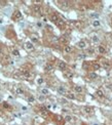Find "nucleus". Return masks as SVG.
<instances>
[{
	"mask_svg": "<svg viewBox=\"0 0 112 125\" xmlns=\"http://www.w3.org/2000/svg\"><path fill=\"white\" fill-rule=\"evenodd\" d=\"M38 110H39V112H40V114L42 117H44V118H47L48 115H49V112H48V110L46 109L45 107H43V106H40L39 108H38Z\"/></svg>",
	"mask_w": 112,
	"mask_h": 125,
	"instance_id": "nucleus-1",
	"label": "nucleus"
},
{
	"mask_svg": "<svg viewBox=\"0 0 112 125\" xmlns=\"http://www.w3.org/2000/svg\"><path fill=\"white\" fill-rule=\"evenodd\" d=\"M21 18H22V12L20 10H15L13 13V16H11V20L13 21H19Z\"/></svg>",
	"mask_w": 112,
	"mask_h": 125,
	"instance_id": "nucleus-2",
	"label": "nucleus"
},
{
	"mask_svg": "<svg viewBox=\"0 0 112 125\" xmlns=\"http://www.w3.org/2000/svg\"><path fill=\"white\" fill-rule=\"evenodd\" d=\"M82 111H83L84 114L91 115V114H92V113H94L95 109L92 108V107H83V108H82Z\"/></svg>",
	"mask_w": 112,
	"mask_h": 125,
	"instance_id": "nucleus-3",
	"label": "nucleus"
},
{
	"mask_svg": "<svg viewBox=\"0 0 112 125\" xmlns=\"http://www.w3.org/2000/svg\"><path fill=\"white\" fill-rule=\"evenodd\" d=\"M25 48L27 49V50H29V51H33L34 50V44L32 42H30V41H27V42L25 43Z\"/></svg>",
	"mask_w": 112,
	"mask_h": 125,
	"instance_id": "nucleus-4",
	"label": "nucleus"
},
{
	"mask_svg": "<svg viewBox=\"0 0 112 125\" xmlns=\"http://www.w3.org/2000/svg\"><path fill=\"white\" fill-rule=\"evenodd\" d=\"M77 47L80 48V49H86L87 47V43L84 40H81V41H79V42L77 43Z\"/></svg>",
	"mask_w": 112,
	"mask_h": 125,
	"instance_id": "nucleus-5",
	"label": "nucleus"
},
{
	"mask_svg": "<svg viewBox=\"0 0 112 125\" xmlns=\"http://www.w3.org/2000/svg\"><path fill=\"white\" fill-rule=\"evenodd\" d=\"M58 68H59V70H61V71H65L67 69V64L65 62H63V60H61V62H59Z\"/></svg>",
	"mask_w": 112,
	"mask_h": 125,
	"instance_id": "nucleus-6",
	"label": "nucleus"
},
{
	"mask_svg": "<svg viewBox=\"0 0 112 125\" xmlns=\"http://www.w3.org/2000/svg\"><path fill=\"white\" fill-rule=\"evenodd\" d=\"M44 70H45V72H52L53 70V65L51 63H47L44 66Z\"/></svg>",
	"mask_w": 112,
	"mask_h": 125,
	"instance_id": "nucleus-7",
	"label": "nucleus"
},
{
	"mask_svg": "<svg viewBox=\"0 0 112 125\" xmlns=\"http://www.w3.org/2000/svg\"><path fill=\"white\" fill-rule=\"evenodd\" d=\"M60 6L62 7L63 9H67L69 6H70V4H69V2L68 1H60Z\"/></svg>",
	"mask_w": 112,
	"mask_h": 125,
	"instance_id": "nucleus-8",
	"label": "nucleus"
},
{
	"mask_svg": "<svg viewBox=\"0 0 112 125\" xmlns=\"http://www.w3.org/2000/svg\"><path fill=\"white\" fill-rule=\"evenodd\" d=\"M59 20H60V18H59V16H58L57 13H53L52 16H51V21L53 23H57Z\"/></svg>",
	"mask_w": 112,
	"mask_h": 125,
	"instance_id": "nucleus-9",
	"label": "nucleus"
},
{
	"mask_svg": "<svg viewBox=\"0 0 112 125\" xmlns=\"http://www.w3.org/2000/svg\"><path fill=\"white\" fill-rule=\"evenodd\" d=\"M102 66L104 68H106V69H109L110 68V63L108 60H102Z\"/></svg>",
	"mask_w": 112,
	"mask_h": 125,
	"instance_id": "nucleus-10",
	"label": "nucleus"
},
{
	"mask_svg": "<svg viewBox=\"0 0 112 125\" xmlns=\"http://www.w3.org/2000/svg\"><path fill=\"white\" fill-rule=\"evenodd\" d=\"M58 92H59L60 94H63V95H65V93L67 92L66 88H65L64 86H59V88H58Z\"/></svg>",
	"mask_w": 112,
	"mask_h": 125,
	"instance_id": "nucleus-11",
	"label": "nucleus"
},
{
	"mask_svg": "<svg viewBox=\"0 0 112 125\" xmlns=\"http://www.w3.org/2000/svg\"><path fill=\"white\" fill-rule=\"evenodd\" d=\"M15 93L18 94V95H23V94H25V90L22 88V87H18L17 89H15Z\"/></svg>",
	"mask_w": 112,
	"mask_h": 125,
	"instance_id": "nucleus-12",
	"label": "nucleus"
},
{
	"mask_svg": "<svg viewBox=\"0 0 112 125\" xmlns=\"http://www.w3.org/2000/svg\"><path fill=\"white\" fill-rule=\"evenodd\" d=\"M74 91L77 92V93H81L83 91V88L82 86H79V85H75L74 86Z\"/></svg>",
	"mask_w": 112,
	"mask_h": 125,
	"instance_id": "nucleus-13",
	"label": "nucleus"
},
{
	"mask_svg": "<svg viewBox=\"0 0 112 125\" xmlns=\"http://www.w3.org/2000/svg\"><path fill=\"white\" fill-rule=\"evenodd\" d=\"M65 96H66L67 98H69V100H75L76 98V96L72 92H66L65 93Z\"/></svg>",
	"mask_w": 112,
	"mask_h": 125,
	"instance_id": "nucleus-14",
	"label": "nucleus"
},
{
	"mask_svg": "<svg viewBox=\"0 0 112 125\" xmlns=\"http://www.w3.org/2000/svg\"><path fill=\"white\" fill-rule=\"evenodd\" d=\"M56 25H57L59 28H64V27H65V22H64L63 20H61V18H60V20L56 23Z\"/></svg>",
	"mask_w": 112,
	"mask_h": 125,
	"instance_id": "nucleus-15",
	"label": "nucleus"
},
{
	"mask_svg": "<svg viewBox=\"0 0 112 125\" xmlns=\"http://www.w3.org/2000/svg\"><path fill=\"white\" fill-rule=\"evenodd\" d=\"M71 51H72V47L70 46V45H65L64 46V52L65 54H70Z\"/></svg>",
	"mask_w": 112,
	"mask_h": 125,
	"instance_id": "nucleus-16",
	"label": "nucleus"
},
{
	"mask_svg": "<svg viewBox=\"0 0 112 125\" xmlns=\"http://www.w3.org/2000/svg\"><path fill=\"white\" fill-rule=\"evenodd\" d=\"M98 50H99V54H105V52H106V48L104 47L103 45H99V48H98Z\"/></svg>",
	"mask_w": 112,
	"mask_h": 125,
	"instance_id": "nucleus-17",
	"label": "nucleus"
},
{
	"mask_svg": "<svg viewBox=\"0 0 112 125\" xmlns=\"http://www.w3.org/2000/svg\"><path fill=\"white\" fill-rule=\"evenodd\" d=\"M96 95H97L98 97H100V98H103L104 97V92L102 91V90H97V91H96Z\"/></svg>",
	"mask_w": 112,
	"mask_h": 125,
	"instance_id": "nucleus-18",
	"label": "nucleus"
},
{
	"mask_svg": "<svg viewBox=\"0 0 112 125\" xmlns=\"http://www.w3.org/2000/svg\"><path fill=\"white\" fill-rule=\"evenodd\" d=\"M33 10H34V12H40L41 9H40V6L39 4H35L33 6Z\"/></svg>",
	"mask_w": 112,
	"mask_h": 125,
	"instance_id": "nucleus-19",
	"label": "nucleus"
},
{
	"mask_svg": "<svg viewBox=\"0 0 112 125\" xmlns=\"http://www.w3.org/2000/svg\"><path fill=\"white\" fill-rule=\"evenodd\" d=\"M73 75H74L73 74V72H66V73L64 74V76L66 78H68V79H71L73 77Z\"/></svg>",
	"mask_w": 112,
	"mask_h": 125,
	"instance_id": "nucleus-20",
	"label": "nucleus"
},
{
	"mask_svg": "<svg viewBox=\"0 0 112 125\" xmlns=\"http://www.w3.org/2000/svg\"><path fill=\"white\" fill-rule=\"evenodd\" d=\"M11 54H13V55H14V56H19L20 55V51H19L18 49L13 48V49H11Z\"/></svg>",
	"mask_w": 112,
	"mask_h": 125,
	"instance_id": "nucleus-21",
	"label": "nucleus"
},
{
	"mask_svg": "<svg viewBox=\"0 0 112 125\" xmlns=\"http://www.w3.org/2000/svg\"><path fill=\"white\" fill-rule=\"evenodd\" d=\"M88 78H90V79H96V78H97V74H96L95 72L90 73V74H88Z\"/></svg>",
	"mask_w": 112,
	"mask_h": 125,
	"instance_id": "nucleus-22",
	"label": "nucleus"
},
{
	"mask_svg": "<svg viewBox=\"0 0 112 125\" xmlns=\"http://www.w3.org/2000/svg\"><path fill=\"white\" fill-rule=\"evenodd\" d=\"M41 93H42V95H47V94H49V90L46 88H43V89H41Z\"/></svg>",
	"mask_w": 112,
	"mask_h": 125,
	"instance_id": "nucleus-23",
	"label": "nucleus"
},
{
	"mask_svg": "<svg viewBox=\"0 0 112 125\" xmlns=\"http://www.w3.org/2000/svg\"><path fill=\"white\" fill-rule=\"evenodd\" d=\"M28 101H29V103H31V104L35 103V97H34L33 95H30V96L28 97Z\"/></svg>",
	"mask_w": 112,
	"mask_h": 125,
	"instance_id": "nucleus-24",
	"label": "nucleus"
},
{
	"mask_svg": "<svg viewBox=\"0 0 112 125\" xmlns=\"http://www.w3.org/2000/svg\"><path fill=\"white\" fill-rule=\"evenodd\" d=\"M92 42H95V43L99 42V38H98V36H97V35L92 36Z\"/></svg>",
	"mask_w": 112,
	"mask_h": 125,
	"instance_id": "nucleus-25",
	"label": "nucleus"
},
{
	"mask_svg": "<svg viewBox=\"0 0 112 125\" xmlns=\"http://www.w3.org/2000/svg\"><path fill=\"white\" fill-rule=\"evenodd\" d=\"M92 67H94L95 70H100V68H101V65H100V64H98V63H95Z\"/></svg>",
	"mask_w": 112,
	"mask_h": 125,
	"instance_id": "nucleus-26",
	"label": "nucleus"
},
{
	"mask_svg": "<svg viewBox=\"0 0 112 125\" xmlns=\"http://www.w3.org/2000/svg\"><path fill=\"white\" fill-rule=\"evenodd\" d=\"M64 120L67 121V122H71V121H72V117H71L70 115H67V116L64 118Z\"/></svg>",
	"mask_w": 112,
	"mask_h": 125,
	"instance_id": "nucleus-27",
	"label": "nucleus"
},
{
	"mask_svg": "<svg viewBox=\"0 0 112 125\" xmlns=\"http://www.w3.org/2000/svg\"><path fill=\"white\" fill-rule=\"evenodd\" d=\"M92 26H94V27H99V26H100V22L98 20H95L94 22H92Z\"/></svg>",
	"mask_w": 112,
	"mask_h": 125,
	"instance_id": "nucleus-28",
	"label": "nucleus"
},
{
	"mask_svg": "<svg viewBox=\"0 0 112 125\" xmlns=\"http://www.w3.org/2000/svg\"><path fill=\"white\" fill-rule=\"evenodd\" d=\"M31 40H32L33 42H37V41H38V37L36 35H32V36H31Z\"/></svg>",
	"mask_w": 112,
	"mask_h": 125,
	"instance_id": "nucleus-29",
	"label": "nucleus"
},
{
	"mask_svg": "<svg viewBox=\"0 0 112 125\" xmlns=\"http://www.w3.org/2000/svg\"><path fill=\"white\" fill-rule=\"evenodd\" d=\"M2 106H3V107H4L5 109H10V106L7 104V103H5V101H4V103H2Z\"/></svg>",
	"mask_w": 112,
	"mask_h": 125,
	"instance_id": "nucleus-30",
	"label": "nucleus"
},
{
	"mask_svg": "<svg viewBox=\"0 0 112 125\" xmlns=\"http://www.w3.org/2000/svg\"><path fill=\"white\" fill-rule=\"evenodd\" d=\"M43 79H42V78H39V79H38V80H37V82H38V84H42V83H43Z\"/></svg>",
	"mask_w": 112,
	"mask_h": 125,
	"instance_id": "nucleus-31",
	"label": "nucleus"
},
{
	"mask_svg": "<svg viewBox=\"0 0 112 125\" xmlns=\"http://www.w3.org/2000/svg\"><path fill=\"white\" fill-rule=\"evenodd\" d=\"M44 100H45V97H44V95H42V94H41V95L39 96V101H43Z\"/></svg>",
	"mask_w": 112,
	"mask_h": 125,
	"instance_id": "nucleus-32",
	"label": "nucleus"
},
{
	"mask_svg": "<svg viewBox=\"0 0 112 125\" xmlns=\"http://www.w3.org/2000/svg\"><path fill=\"white\" fill-rule=\"evenodd\" d=\"M88 54H94V52H95V50H94V49H88Z\"/></svg>",
	"mask_w": 112,
	"mask_h": 125,
	"instance_id": "nucleus-33",
	"label": "nucleus"
},
{
	"mask_svg": "<svg viewBox=\"0 0 112 125\" xmlns=\"http://www.w3.org/2000/svg\"><path fill=\"white\" fill-rule=\"evenodd\" d=\"M84 58H86V54H81L78 55V59H84Z\"/></svg>",
	"mask_w": 112,
	"mask_h": 125,
	"instance_id": "nucleus-34",
	"label": "nucleus"
},
{
	"mask_svg": "<svg viewBox=\"0 0 112 125\" xmlns=\"http://www.w3.org/2000/svg\"><path fill=\"white\" fill-rule=\"evenodd\" d=\"M60 40L62 41V42H66V41H67V39H66V38H65V37H64V36H63V37H62V38H61Z\"/></svg>",
	"mask_w": 112,
	"mask_h": 125,
	"instance_id": "nucleus-35",
	"label": "nucleus"
},
{
	"mask_svg": "<svg viewBox=\"0 0 112 125\" xmlns=\"http://www.w3.org/2000/svg\"><path fill=\"white\" fill-rule=\"evenodd\" d=\"M73 24H74L76 27H80V24H79V23H77V22H73Z\"/></svg>",
	"mask_w": 112,
	"mask_h": 125,
	"instance_id": "nucleus-36",
	"label": "nucleus"
},
{
	"mask_svg": "<svg viewBox=\"0 0 112 125\" xmlns=\"http://www.w3.org/2000/svg\"><path fill=\"white\" fill-rule=\"evenodd\" d=\"M0 116H3V111L0 109Z\"/></svg>",
	"mask_w": 112,
	"mask_h": 125,
	"instance_id": "nucleus-37",
	"label": "nucleus"
},
{
	"mask_svg": "<svg viewBox=\"0 0 112 125\" xmlns=\"http://www.w3.org/2000/svg\"><path fill=\"white\" fill-rule=\"evenodd\" d=\"M92 125H99V124H97V123H92Z\"/></svg>",
	"mask_w": 112,
	"mask_h": 125,
	"instance_id": "nucleus-38",
	"label": "nucleus"
},
{
	"mask_svg": "<svg viewBox=\"0 0 112 125\" xmlns=\"http://www.w3.org/2000/svg\"><path fill=\"white\" fill-rule=\"evenodd\" d=\"M0 96H1V95H0Z\"/></svg>",
	"mask_w": 112,
	"mask_h": 125,
	"instance_id": "nucleus-39",
	"label": "nucleus"
}]
</instances>
